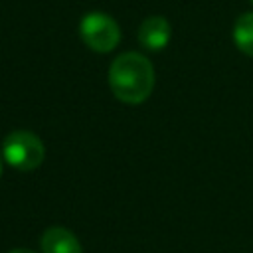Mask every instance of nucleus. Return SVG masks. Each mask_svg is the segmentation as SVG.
Instances as JSON below:
<instances>
[{
	"instance_id": "2",
	"label": "nucleus",
	"mask_w": 253,
	"mask_h": 253,
	"mask_svg": "<svg viewBox=\"0 0 253 253\" xmlns=\"http://www.w3.org/2000/svg\"><path fill=\"white\" fill-rule=\"evenodd\" d=\"M2 156L12 168L20 172H32L43 162L45 148L34 132L14 130L2 142Z\"/></svg>"
},
{
	"instance_id": "8",
	"label": "nucleus",
	"mask_w": 253,
	"mask_h": 253,
	"mask_svg": "<svg viewBox=\"0 0 253 253\" xmlns=\"http://www.w3.org/2000/svg\"><path fill=\"white\" fill-rule=\"evenodd\" d=\"M0 174H2V160H0Z\"/></svg>"
},
{
	"instance_id": "3",
	"label": "nucleus",
	"mask_w": 253,
	"mask_h": 253,
	"mask_svg": "<svg viewBox=\"0 0 253 253\" xmlns=\"http://www.w3.org/2000/svg\"><path fill=\"white\" fill-rule=\"evenodd\" d=\"M79 34L85 45L97 53H109L121 42L119 24L103 12H91L83 16L79 24Z\"/></svg>"
},
{
	"instance_id": "6",
	"label": "nucleus",
	"mask_w": 253,
	"mask_h": 253,
	"mask_svg": "<svg viewBox=\"0 0 253 253\" xmlns=\"http://www.w3.org/2000/svg\"><path fill=\"white\" fill-rule=\"evenodd\" d=\"M233 42L245 55L253 57V12L241 14L233 26Z\"/></svg>"
},
{
	"instance_id": "1",
	"label": "nucleus",
	"mask_w": 253,
	"mask_h": 253,
	"mask_svg": "<svg viewBox=\"0 0 253 253\" xmlns=\"http://www.w3.org/2000/svg\"><path fill=\"white\" fill-rule=\"evenodd\" d=\"M109 85L119 101L138 105L146 101L154 89V67L142 53H121L109 67Z\"/></svg>"
},
{
	"instance_id": "9",
	"label": "nucleus",
	"mask_w": 253,
	"mask_h": 253,
	"mask_svg": "<svg viewBox=\"0 0 253 253\" xmlns=\"http://www.w3.org/2000/svg\"><path fill=\"white\" fill-rule=\"evenodd\" d=\"M251 2H253V0H251Z\"/></svg>"
},
{
	"instance_id": "5",
	"label": "nucleus",
	"mask_w": 253,
	"mask_h": 253,
	"mask_svg": "<svg viewBox=\"0 0 253 253\" xmlns=\"http://www.w3.org/2000/svg\"><path fill=\"white\" fill-rule=\"evenodd\" d=\"M42 253H83L77 237L65 227H49L40 239Z\"/></svg>"
},
{
	"instance_id": "4",
	"label": "nucleus",
	"mask_w": 253,
	"mask_h": 253,
	"mask_svg": "<svg viewBox=\"0 0 253 253\" xmlns=\"http://www.w3.org/2000/svg\"><path fill=\"white\" fill-rule=\"evenodd\" d=\"M170 24L162 16H150L146 18L138 28V42L142 47L150 51H158L168 45L170 42Z\"/></svg>"
},
{
	"instance_id": "7",
	"label": "nucleus",
	"mask_w": 253,
	"mask_h": 253,
	"mask_svg": "<svg viewBox=\"0 0 253 253\" xmlns=\"http://www.w3.org/2000/svg\"><path fill=\"white\" fill-rule=\"evenodd\" d=\"M10 253H36V251H32V249H26V247H18V249H12Z\"/></svg>"
}]
</instances>
